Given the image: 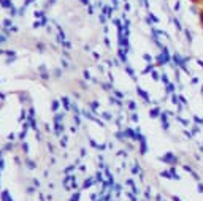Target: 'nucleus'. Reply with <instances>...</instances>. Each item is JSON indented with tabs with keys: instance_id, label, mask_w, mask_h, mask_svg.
<instances>
[]
</instances>
